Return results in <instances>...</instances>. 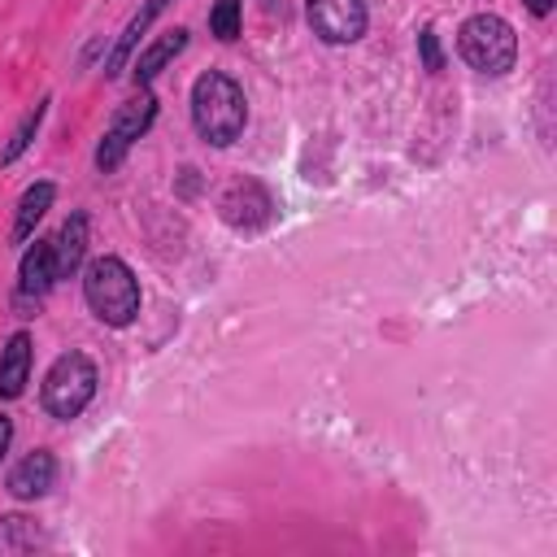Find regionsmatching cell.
Here are the masks:
<instances>
[{
    "instance_id": "obj_1",
    "label": "cell",
    "mask_w": 557,
    "mask_h": 557,
    "mask_svg": "<svg viewBox=\"0 0 557 557\" xmlns=\"http://www.w3.org/2000/svg\"><path fill=\"white\" fill-rule=\"evenodd\" d=\"M191 122H196L200 139H209L213 148L235 144L244 135V122H248V104H244L239 83L222 70H205L191 83Z\"/></svg>"
},
{
    "instance_id": "obj_2",
    "label": "cell",
    "mask_w": 557,
    "mask_h": 557,
    "mask_svg": "<svg viewBox=\"0 0 557 557\" xmlns=\"http://www.w3.org/2000/svg\"><path fill=\"white\" fill-rule=\"evenodd\" d=\"M83 296L87 309L104 322V326H131L139 313V278L131 274V265L122 257H96L83 270Z\"/></svg>"
},
{
    "instance_id": "obj_3",
    "label": "cell",
    "mask_w": 557,
    "mask_h": 557,
    "mask_svg": "<svg viewBox=\"0 0 557 557\" xmlns=\"http://www.w3.org/2000/svg\"><path fill=\"white\" fill-rule=\"evenodd\" d=\"M457 52H461V61H466L470 70L500 78V74H509L513 61H518V35H513V26H509L505 17H496V13H474V17H466L461 30H457Z\"/></svg>"
},
{
    "instance_id": "obj_4",
    "label": "cell",
    "mask_w": 557,
    "mask_h": 557,
    "mask_svg": "<svg viewBox=\"0 0 557 557\" xmlns=\"http://www.w3.org/2000/svg\"><path fill=\"white\" fill-rule=\"evenodd\" d=\"M96 383H100V374H96L91 357H83V352H61V357L52 361V370L44 374V409H48L52 418L70 422V418H78V413L91 405Z\"/></svg>"
},
{
    "instance_id": "obj_5",
    "label": "cell",
    "mask_w": 557,
    "mask_h": 557,
    "mask_svg": "<svg viewBox=\"0 0 557 557\" xmlns=\"http://www.w3.org/2000/svg\"><path fill=\"white\" fill-rule=\"evenodd\" d=\"M152 117H157V96H152V87H139L126 104H117V113L109 117V126H104V135H100V144H96V170H100V174L117 170L122 157L131 152V144L152 126Z\"/></svg>"
},
{
    "instance_id": "obj_6",
    "label": "cell",
    "mask_w": 557,
    "mask_h": 557,
    "mask_svg": "<svg viewBox=\"0 0 557 557\" xmlns=\"http://www.w3.org/2000/svg\"><path fill=\"white\" fill-rule=\"evenodd\" d=\"M305 17L326 44H357L366 35V0H305Z\"/></svg>"
},
{
    "instance_id": "obj_7",
    "label": "cell",
    "mask_w": 557,
    "mask_h": 557,
    "mask_svg": "<svg viewBox=\"0 0 557 557\" xmlns=\"http://www.w3.org/2000/svg\"><path fill=\"white\" fill-rule=\"evenodd\" d=\"M218 209H222V222L235 226V231H261V226L274 222V196L257 178H235L222 191Z\"/></svg>"
},
{
    "instance_id": "obj_8",
    "label": "cell",
    "mask_w": 557,
    "mask_h": 557,
    "mask_svg": "<svg viewBox=\"0 0 557 557\" xmlns=\"http://www.w3.org/2000/svg\"><path fill=\"white\" fill-rule=\"evenodd\" d=\"M52 479H57V457H52L48 448H35V453H26V457L9 470V492H13L17 500H35V496H44V492L52 487Z\"/></svg>"
},
{
    "instance_id": "obj_9",
    "label": "cell",
    "mask_w": 557,
    "mask_h": 557,
    "mask_svg": "<svg viewBox=\"0 0 557 557\" xmlns=\"http://www.w3.org/2000/svg\"><path fill=\"white\" fill-rule=\"evenodd\" d=\"M52 283H57V252H52V239H35V248L22 257L17 300H39V296H48Z\"/></svg>"
},
{
    "instance_id": "obj_10",
    "label": "cell",
    "mask_w": 557,
    "mask_h": 557,
    "mask_svg": "<svg viewBox=\"0 0 557 557\" xmlns=\"http://www.w3.org/2000/svg\"><path fill=\"white\" fill-rule=\"evenodd\" d=\"M30 379V335L13 331L9 344L0 348V400H17Z\"/></svg>"
},
{
    "instance_id": "obj_11",
    "label": "cell",
    "mask_w": 557,
    "mask_h": 557,
    "mask_svg": "<svg viewBox=\"0 0 557 557\" xmlns=\"http://www.w3.org/2000/svg\"><path fill=\"white\" fill-rule=\"evenodd\" d=\"M52 252H57V278H70L83 257H87V213H70L61 222V231L52 235Z\"/></svg>"
},
{
    "instance_id": "obj_12",
    "label": "cell",
    "mask_w": 557,
    "mask_h": 557,
    "mask_svg": "<svg viewBox=\"0 0 557 557\" xmlns=\"http://www.w3.org/2000/svg\"><path fill=\"white\" fill-rule=\"evenodd\" d=\"M183 48H187V30H183V26L165 30L157 44H148V48L139 52V61H135V83H139V87H148V83H152V78H157V74H161V70H165Z\"/></svg>"
},
{
    "instance_id": "obj_13",
    "label": "cell",
    "mask_w": 557,
    "mask_h": 557,
    "mask_svg": "<svg viewBox=\"0 0 557 557\" xmlns=\"http://www.w3.org/2000/svg\"><path fill=\"white\" fill-rule=\"evenodd\" d=\"M52 196H57L52 183H30V187L22 191V200H17V218H13V231H9V244H26V239L35 235V222L52 209Z\"/></svg>"
},
{
    "instance_id": "obj_14",
    "label": "cell",
    "mask_w": 557,
    "mask_h": 557,
    "mask_svg": "<svg viewBox=\"0 0 557 557\" xmlns=\"http://www.w3.org/2000/svg\"><path fill=\"white\" fill-rule=\"evenodd\" d=\"M165 4H170V0H144V9H139L131 22H126V30L117 35V44H113V52H109V61H104V74H109V78H113V74H122V65H126V57L135 52L139 35L152 26V17H157Z\"/></svg>"
},
{
    "instance_id": "obj_15",
    "label": "cell",
    "mask_w": 557,
    "mask_h": 557,
    "mask_svg": "<svg viewBox=\"0 0 557 557\" xmlns=\"http://www.w3.org/2000/svg\"><path fill=\"white\" fill-rule=\"evenodd\" d=\"M35 544H44V535L30 518H22V513L0 518V553H30Z\"/></svg>"
},
{
    "instance_id": "obj_16",
    "label": "cell",
    "mask_w": 557,
    "mask_h": 557,
    "mask_svg": "<svg viewBox=\"0 0 557 557\" xmlns=\"http://www.w3.org/2000/svg\"><path fill=\"white\" fill-rule=\"evenodd\" d=\"M44 113H48V96H44L39 104H30V109H26V117L13 126V135H9V144H4V152H0V161H4V165H9V161H17V157L30 148V139H35V131H39Z\"/></svg>"
},
{
    "instance_id": "obj_17",
    "label": "cell",
    "mask_w": 557,
    "mask_h": 557,
    "mask_svg": "<svg viewBox=\"0 0 557 557\" xmlns=\"http://www.w3.org/2000/svg\"><path fill=\"white\" fill-rule=\"evenodd\" d=\"M209 30L231 44L239 35V0H213V13H209Z\"/></svg>"
},
{
    "instance_id": "obj_18",
    "label": "cell",
    "mask_w": 557,
    "mask_h": 557,
    "mask_svg": "<svg viewBox=\"0 0 557 557\" xmlns=\"http://www.w3.org/2000/svg\"><path fill=\"white\" fill-rule=\"evenodd\" d=\"M418 52H422V70H426V74H440V70H444V52H440V39H435L431 26L418 30Z\"/></svg>"
},
{
    "instance_id": "obj_19",
    "label": "cell",
    "mask_w": 557,
    "mask_h": 557,
    "mask_svg": "<svg viewBox=\"0 0 557 557\" xmlns=\"http://www.w3.org/2000/svg\"><path fill=\"white\" fill-rule=\"evenodd\" d=\"M9 440H13V422H9L4 413H0V457L9 453Z\"/></svg>"
},
{
    "instance_id": "obj_20",
    "label": "cell",
    "mask_w": 557,
    "mask_h": 557,
    "mask_svg": "<svg viewBox=\"0 0 557 557\" xmlns=\"http://www.w3.org/2000/svg\"><path fill=\"white\" fill-rule=\"evenodd\" d=\"M522 4H527V9H531V13H535V17H544V13H548V9H553V0H522Z\"/></svg>"
}]
</instances>
